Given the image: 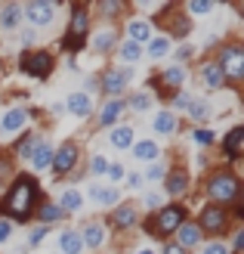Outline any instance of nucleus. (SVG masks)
Masks as SVG:
<instances>
[{"label": "nucleus", "mask_w": 244, "mask_h": 254, "mask_svg": "<svg viewBox=\"0 0 244 254\" xmlns=\"http://www.w3.org/2000/svg\"><path fill=\"white\" fill-rule=\"evenodd\" d=\"M124 112H127L124 96H121V99H105V103H102V109L96 112V127H102V130H111L114 124H121Z\"/></svg>", "instance_id": "obj_17"}, {"label": "nucleus", "mask_w": 244, "mask_h": 254, "mask_svg": "<svg viewBox=\"0 0 244 254\" xmlns=\"http://www.w3.org/2000/svg\"><path fill=\"white\" fill-rule=\"evenodd\" d=\"M105 226H111L114 233H133L139 230V223H143V217H139V205L136 201H121L118 208H111L108 220H102Z\"/></svg>", "instance_id": "obj_9"}, {"label": "nucleus", "mask_w": 244, "mask_h": 254, "mask_svg": "<svg viewBox=\"0 0 244 254\" xmlns=\"http://www.w3.org/2000/svg\"><path fill=\"white\" fill-rule=\"evenodd\" d=\"M164 174H167V168H164L161 161H155V164H148V168L143 171V180H148V183H161Z\"/></svg>", "instance_id": "obj_41"}, {"label": "nucleus", "mask_w": 244, "mask_h": 254, "mask_svg": "<svg viewBox=\"0 0 244 254\" xmlns=\"http://www.w3.org/2000/svg\"><path fill=\"white\" fill-rule=\"evenodd\" d=\"M124 180H127V186H130V189H139V186L146 183V180H143V174H139V171H127V177H124Z\"/></svg>", "instance_id": "obj_50"}, {"label": "nucleus", "mask_w": 244, "mask_h": 254, "mask_svg": "<svg viewBox=\"0 0 244 254\" xmlns=\"http://www.w3.org/2000/svg\"><path fill=\"white\" fill-rule=\"evenodd\" d=\"M204 195L210 198V205L235 208L241 201V177L232 168H213L204 177Z\"/></svg>", "instance_id": "obj_2"}, {"label": "nucleus", "mask_w": 244, "mask_h": 254, "mask_svg": "<svg viewBox=\"0 0 244 254\" xmlns=\"http://www.w3.org/2000/svg\"><path fill=\"white\" fill-rule=\"evenodd\" d=\"M41 183L34 174H16V180L6 186L3 198H0V217L9 223H28L34 217L37 205H41Z\"/></svg>", "instance_id": "obj_1"}, {"label": "nucleus", "mask_w": 244, "mask_h": 254, "mask_svg": "<svg viewBox=\"0 0 244 254\" xmlns=\"http://www.w3.org/2000/svg\"><path fill=\"white\" fill-rule=\"evenodd\" d=\"M201 254H232V251H229V242H223V239H213V242L201 245Z\"/></svg>", "instance_id": "obj_44"}, {"label": "nucleus", "mask_w": 244, "mask_h": 254, "mask_svg": "<svg viewBox=\"0 0 244 254\" xmlns=\"http://www.w3.org/2000/svg\"><path fill=\"white\" fill-rule=\"evenodd\" d=\"M105 177H108V186H114V183H121L124 177H127V168H124V164H108Z\"/></svg>", "instance_id": "obj_45"}, {"label": "nucleus", "mask_w": 244, "mask_h": 254, "mask_svg": "<svg viewBox=\"0 0 244 254\" xmlns=\"http://www.w3.org/2000/svg\"><path fill=\"white\" fill-rule=\"evenodd\" d=\"M56 68V56L49 50H25L19 56V71L28 74L34 81H47Z\"/></svg>", "instance_id": "obj_7"}, {"label": "nucleus", "mask_w": 244, "mask_h": 254, "mask_svg": "<svg viewBox=\"0 0 244 254\" xmlns=\"http://www.w3.org/2000/svg\"><path fill=\"white\" fill-rule=\"evenodd\" d=\"M192 143L201 146V149H210L216 143V133L207 130V127H192Z\"/></svg>", "instance_id": "obj_39"}, {"label": "nucleus", "mask_w": 244, "mask_h": 254, "mask_svg": "<svg viewBox=\"0 0 244 254\" xmlns=\"http://www.w3.org/2000/svg\"><path fill=\"white\" fill-rule=\"evenodd\" d=\"M49 230H53V226H37V230L28 236V248H37V245H41L44 242V239L49 236Z\"/></svg>", "instance_id": "obj_47"}, {"label": "nucleus", "mask_w": 244, "mask_h": 254, "mask_svg": "<svg viewBox=\"0 0 244 254\" xmlns=\"http://www.w3.org/2000/svg\"><path fill=\"white\" fill-rule=\"evenodd\" d=\"M136 254H158V251H155V248H139Z\"/></svg>", "instance_id": "obj_54"}, {"label": "nucleus", "mask_w": 244, "mask_h": 254, "mask_svg": "<svg viewBox=\"0 0 244 254\" xmlns=\"http://www.w3.org/2000/svg\"><path fill=\"white\" fill-rule=\"evenodd\" d=\"M151 127H155V133H161V136H173L179 130V118L173 115L170 109H161L155 115V121H151Z\"/></svg>", "instance_id": "obj_32"}, {"label": "nucleus", "mask_w": 244, "mask_h": 254, "mask_svg": "<svg viewBox=\"0 0 244 254\" xmlns=\"http://www.w3.org/2000/svg\"><path fill=\"white\" fill-rule=\"evenodd\" d=\"M133 143H136V130H133V124H124V121H121V124H114L111 130H108V146H111V149H118V152H121V149H130Z\"/></svg>", "instance_id": "obj_25"}, {"label": "nucleus", "mask_w": 244, "mask_h": 254, "mask_svg": "<svg viewBox=\"0 0 244 254\" xmlns=\"http://www.w3.org/2000/svg\"><path fill=\"white\" fill-rule=\"evenodd\" d=\"M56 205L65 211V217H68V214H78L84 208V192L74 189V186H68V189H62V195L56 198Z\"/></svg>", "instance_id": "obj_29"}, {"label": "nucleus", "mask_w": 244, "mask_h": 254, "mask_svg": "<svg viewBox=\"0 0 244 254\" xmlns=\"http://www.w3.org/2000/svg\"><path fill=\"white\" fill-rule=\"evenodd\" d=\"M87 198L93 201L96 208H118L121 205V192H118V186H108V183H90L87 189ZM84 198V201H87Z\"/></svg>", "instance_id": "obj_14"}, {"label": "nucleus", "mask_w": 244, "mask_h": 254, "mask_svg": "<svg viewBox=\"0 0 244 254\" xmlns=\"http://www.w3.org/2000/svg\"><path fill=\"white\" fill-rule=\"evenodd\" d=\"M108 171V158L105 155H93L90 158V177H105Z\"/></svg>", "instance_id": "obj_43"}, {"label": "nucleus", "mask_w": 244, "mask_h": 254, "mask_svg": "<svg viewBox=\"0 0 244 254\" xmlns=\"http://www.w3.org/2000/svg\"><path fill=\"white\" fill-rule=\"evenodd\" d=\"M59 254H84V242L78 230H62L59 233Z\"/></svg>", "instance_id": "obj_33"}, {"label": "nucleus", "mask_w": 244, "mask_h": 254, "mask_svg": "<svg viewBox=\"0 0 244 254\" xmlns=\"http://www.w3.org/2000/svg\"><path fill=\"white\" fill-rule=\"evenodd\" d=\"M229 251H232V254H241L244 251V226H235L232 242H229Z\"/></svg>", "instance_id": "obj_46"}, {"label": "nucleus", "mask_w": 244, "mask_h": 254, "mask_svg": "<svg viewBox=\"0 0 244 254\" xmlns=\"http://www.w3.org/2000/svg\"><path fill=\"white\" fill-rule=\"evenodd\" d=\"M164 192H167V198H179V195H186L189 192V186H192V177H189V171L186 168H167V174H164Z\"/></svg>", "instance_id": "obj_16"}, {"label": "nucleus", "mask_w": 244, "mask_h": 254, "mask_svg": "<svg viewBox=\"0 0 244 254\" xmlns=\"http://www.w3.org/2000/svg\"><path fill=\"white\" fill-rule=\"evenodd\" d=\"M90 25H93V19H90V6L84 3H74L71 12H68V25H65V34H62L59 47L65 50L68 56H78L81 50H87V37H90Z\"/></svg>", "instance_id": "obj_4"}, {"label": "nucleus", "mask_w": 244, "mask_h": 254, "mask_svg": "<svg viewBox=\"0 0 244 254\" xmlns=\"http://www.w3.org/2000/svg\"><path fill=\"white\" fill-rule=\"evenodd\" d=\"M130 78H133V71L130 68H121V65H114V68H105L99 74V90L105 93L108 99H121L124 96V90L130 87Z\"/></svg>", "instance_id": "obj_10"}, {"label": "nucleus", "mask_w": 244, "mask_h": 254, "mask_svg": "<svg viewBox=\"0 0 244 254\" xmlns=\"http://www.w3.org/2000/svg\"><path fill=\"white\" fill-rule=\"evenodd\" d=\"M19 44H22V50H28V47L34 44V31H31V28H25V31L19 34Z\"/></svg>", "instance_id": "obj_52"}, {"label": "nucleus", "mask_w": 244, "mask_h": 254, "mask_svg": "<svg viewBox=\"0 0 244 254\" xmlns=\"http://www.w3.org/2000/svg\"><path fill=\"white\" fill-rule=\"evenodd\" d=\"M213 62L220 65L226 84H241L244 81V44H238V41L220 44V53H216Z\"/></svg>", "instance_id": "obj_5"}, {"label": "nucleus", "mask_w": 244, "mask_h": 254, "mask_svg": "<svg viewBox=\"0 0 244 254\" xmlns=\"http://www.w3.org/2000/svg\"><path fill=\"white\" fill-rule=\"evenodd\" d=\"M143 53H148L151 59H164L167 53H170V41H167L164 34H158V37H151V41L146 44V50Z\"/></svg>", "instance_id": "obj_36"}, {"label": "nucleus", "mask_w": 244, "mask_h": 254, "mask_svg": "<svg viewBox=\"0 0 244 254\" xmlns=\"http://www.w3.org/2000/svg\"><path fill=\"white\" fill-rule=\"evenodd\" d=\"M223 158L226 161H238L241 158V149H244V124H235L232 130L223 136Z\"/></svg>", "instance_id": "obj_22"}, {"label": "nucleus", "mask_w": 244, "mask_h": 254, "mask_svg": "<svg viewBox=\"0 0 244 254\" xmlns=\"http://www.w3.org/2000/svg\"><path fill=\"white\" fill-rule=\"evenodd\" d=\"M146 208H148V211L164 208V195H158V192H146Z\"/></svg>", "instance_id": "obj_49"}, {"label": "nucleus", "mask_w": 244, "mask_h": 254, "mask_svg": "<svg viewBox=\"0 0 244 254\" xmlns=\"http://www.w3.org/2000/svg\"><path fill=\"white\" fill-rule=\"evenodd\" d=\"M78 233H81L84 251H99V248H105V242H108V226L102 220H87Z\"/></svg>", "instance_id": "obj_13"}, {"label": "nucleus", "mask_w": 244, "mask_h": 254, "mask_svg": "<svg viewBox=\"0 0 244 254\" xmlns=\"http://www.w3.org/2000/svg\"><path fill=\"white\" fill-rule=\"evenodd\" d=\"M195 223H198V230L204 233V239L207 236H213V239H223L229 230H232V214H229V208H220V205H204L201 211H198V217H195Z\"/></svg>", "instance_id": "obj_6"}, {"label": "nucleus", "mask_w": 244, "mask_h": 254, "mask_svg": "<svg viewBox=\"0 0 244 254\" xmlns=\"http://www.w3.org/2000/svg\"><path fill=\"white\" fill-rule=\"evenodd\" d=\"M198 81H201V87L204 90H226V78H223V71H220V65H216L213 59H204L201 62V68H198Z\"/></svg>", "instance_id": "obj_20"}, {"label": "nucleus", "mask_w": 244, "mask_h": 254, "mask_svg": "<svg viewBox=\"0 0 244 254\" xmlns=\"http://www.w3.org/2000/svg\"><path fill=\"white\" fill-rule=\"evenodd\" d=\"M124 103H127V109H130V112H148L155 99H151V93H148V90H136V93L127 96Z\"/></svg>", "instance_id": "obj_35"}, {"label": "nucleus", "mask_w": 244, "mask_h": 254, "mask_svg": "<svg viewBox=\"0 0 244 254\" xmlns=\"http://www.w3.org/2000/svg\"><path fill=\"white\" fill-rule=\"evenodd\" d=\"M186 112H189V118L195 124H201V121H207V115H210V103H207V99H195V96H192V103H189Z\"/></svg>", "instance_id": "obj_37"}, {"label": "nucleus", "mask_w": 244, "mask_h": 254, "mask_svg": "<svg viewBox=\"0 0 244 254\" xmlns=\"http://www.w3.org/2000/svg\"><path fill=\"white\" fill-rule=\"evenodd\" d=\"M213 9H216V6L210 3V0H192V3H186L183 12H186L189 19H195V16H207V12H213Z\"/></svg>", "instance_id": "obj_40"}, {"label": "nucleus", "mask_w": 244, "mask_h": 254, "mask_svg": "<svg viewBox=\"0 0 244 254\" xmlns=\"http://www.w3.org/2000/svg\"><path fill=\"white\" fill-rule=\"evenodd\" d=\"M12 180H16V161L9 152H0V189H6Z\"/></svg>", "instance_id": "obj_34"}, {"label": "nucleus", "mask_w": 244, "mask_h": 254, "mask_svg": "<svg viewBox=\"0 0 244 254\" xmlns=\"http://www.w3.org/2000/svg\"><path fill=\"white\" fill-rule=\"evenodd\" d=\"M96 12L105 16V19H121L127 12V6L121 3V0H105V3H96Z\"/></svg>", "instance_id": "obj_38"}, {"label": "nucleus", "mask_w": 244, "mask_h": 254, "mask_svg": "<svg viewBox=\"0 0 244 254\" xmlns=\"http://www.w3.org/2000/svg\"><path fill=\"white\" fill-rule=\"evenodd\" d=\"M9 236H12V223H9L6 217H0V245H3Z\"/></svg>", "instance_id": "obj_51"}, {"label": "nucleus", "mask_w": 244, "mask_h": 254, "mask_svg": "<svg viewBox=\"0 0 244 254\" xmlns=\"http://www.w3.org/2000/svg\"><path fill=\"white\" fill-rule=\"evenodd\" d=\"M65 109L74 118H90L93 115V99H90V93H84V90H74V93L65 96Z\"/></svg>", "instance_id": "obj_24"}, {"label": "nucleus", "mask_w": 244, "mask_h": 254, "mask_svg": "<svg viewBox=\"0 0 244 254\" xmlns=\"http://www.w3.org/2000/svg\"><path fill=\"white\" fill-rule=\"evenodd\" d=\"M53 152H56V146L49 143L47 136H41L37 146H34V152H31V158H28V164L34 171H49V164H53Z\"/></svg>", "instance_id": "obj_23"}, {"label": "nucleus", "mask_w": 244, "mask_h": 254, "mask_svg": "<svg viewBox=\"0 0 244 254\" xmlns=\"http://www.w3.org/2000/svg\"><path fill=\"white\" fill-rule=\"evenodd\" d=\"M87 47L93 50V53H99V56L114 53V47H118V28H96V31H90Z\"/></svg>", "instance_id": "obj_18"}, {"label": "nucleus", "mask_w": 244, "mask_h": 254, "mask_svg": "<svg viewBox=\"0 0 244 254\" xmlns=\"http://www.w3.org/2000/svg\"><path fill=\"white\" fill-rule=\"evenodd\" d=\"M114 56H118V62H124V65H136L139 59H143L146 53H143V47L139 44H133V41H118V47H114Z\"/></svg>", "instance_id": "obj_31"}, {"label": "nucleus", "mask_w": 244, "mask_h": 254, "mask_svg": "<svg viewBox=\"0 0 244 254\" xmlns=\"http://www.w3.org/2000/svg\"><path fill=\"white\" fill-rule=\"evenodd\" d=\"M34 217L41 220V226H53V223H62V220H65V211L56 205V198H41V205H37Z\"/></svg>", "instance_id": "obj_26"}, {"label": "nucleus", "mask_w": 244, "mask_h": 254, "mask_svg": "<svg viewBox=\"0 0 244 254\" xmlns=\"http://www.w3.org/2000/svg\"><path fill=\"white\" fill-rule=\"evenodd\" d=\"M192 56H195V47H189V44H179V47H176V65L189 62Z\"/></svg>", "instance_id": "obj_48"}, {"label": "nucleus", "mask_w": 244, "mask_h": 254, "mask_svg": "<svg viewBox=\"0 0 244 254\" xmlns=\"http://www.w3.org/2000/svg\"><path fill=\"white\" fill-rule=\"evenodd\" d=\"M124 31H127V41H133V44H139V47H146L151 37H155V22L151 19H127V25H124Z\"/></svg>", "instance_id": "obj_19"}, {"label": "nucleus", "mask_w": 244, "mask_h": 254, "mask_svg": "<svg viewBox=\"0 0 244 254\" xmlns=\"http://www.w3.org/2000/svg\"><path fill=\"white\" fill-rule=\"evenodd\" d=\"M161 28H164V37L167 41H186V37L192 34V19L186 16L179 6H170L161 12Z\"/></svg>", "instance_id": "obj_11"}, {"label": "nucleus", "mask_w": 244, "mask_h": 254, "mask_svg": "<svg viewBox=\"0 0 244 254\" xmlns=\"http://www.w3.org/2000/svg\"><path fill=\"white\" fill-rule=\"evenodd\" d=\"M28 118H31V112L25 109V106H12V109H6L3 115H0V136L22 133L25 124H28Z\"/></svg>", "instance_id": "obj_15"}, {"label": "nucleus", "mask_w": 244, "mask_h": 254, "mask_svg": "<svg viewBox=\"0 0 244 254\" xmlns=\"http://www.w3.org/2000/svg\"><path fill=\"white\" fill-rule=\"evenodd\" d=\"M22 3H3L0 6V31L3 34H12V31H19V25H22Z\"/></svg>", "instance_id": "obj_27"}, {"label": "nucleus", "mask_w": 244, "mask_h": 254, "mask_svg": "<svg viewBox=\"0 0 244 254\" xmlns=\"http://www.w3.org/2000/svg\"><path fill=\"white\" fill-rule=\"evenodd\" d=\"M130 152H133L136 161H146V164H155L161 158V146L155 143V139H136V143L130 146Z\"/></svg>", "instance_id": "obj_28"}, {"label": "nucleus", "mask_w": 244, "mask_h": 254, "mask_svg": "<svg viewBox=\"0 0 244 254\" xmlns=\"http://www.w3.org/2000/svg\"><path fill=\"white\" fill-rule=\"evenodd\" d=\"M37 139H41V133H34V130H22V136L16 139V146H12V161L22 158V161H28L31 158V152L37 146Z\"/></svg>", "instance_id": "obj_30"}, {"label": "nucleus", "mask_w": 244, "mask_h": 254, "mask_svg": "<svg viewBox=\"0 0 244 254\" xmlns=\"http://www.w3.org/2000/svg\"><path fill=\"white\" fill-rule=\"evenodd\" d=\"M161 254H189V251H183V248H179L176 242H167V245L161 248Z\"/></svg>", "instance_id": "obj_53"}, {"label": "nucleus", "mask_w": 244, "mask_h": 254, "mask_svg": "<svg viewBox=\"0 0 244 254\" xmlns=\"http://www.w3.org/2000/svg\"><path fill=\"white\" fill-rule=\"evenodd\" d=\"M173 242L183 248V251H192V248H201V245H204V233L198 230L195 220H186V223L173 233Z\"/></svg>", "instance_id": "obj_21"}, {"label": "nucleus", "mask_w": 244, "mask_h": 254, "mask_svg": "<svg viewBox=\"0 0 244 254\" xmlns=\"http://www.w3.org/2000/svg\"><path fill=\"white\" fill-rule=\"evenodd\" d=\"M78 164H81V146L74 143V139H65L62 146H56L53 152V164H49V171H53L56 180H65L68 174L78 171Z\"/></svg>", "instance_id": "obj_8"}, {"label": "nucleus", "mask_w": 244, "mask_h": 254, "mask_svg": "<svg viewBox=\"0 0 244 254\" xmlns=\"http://www.w3.org/2000/svg\"><path fill=\"white\" fill-rule=\"evenodd\" d=\"M186 220H189V208L183 201H167L164 208H158L155 214H148V217L139 223V230L148 233L151 239H170Z\"/></svg>", "instance_id": "obj_3"}, {"label": "nucleus", "mask_w": 244, "mask_h": 254, "mask_svg": "<svg viewBox=\"0 0 244 254\" xmlns=\"http://www.w3.org/2000/svg\"><path fill=\"white\" fill-rule=\"evenodd\" d=\"M22 16L28 19L31 31L47 28V25H53V19H56V3L53 0H31L28 6H22Z\"/></svg>", "instance_id": "obj_12"}, {"label": "nucleus", "mask_w": 244, "mask_h": 254, "mask_svg": "<svg viewBox=\"0 0 244 254\" xmlns=\"http://www.w3.org/2000/svg\"><path fill=\"white\" fill-rule=\"evenodd\" d=\"M189 103H192V96L189 93H183V90H176V93H170V112H173V115H176V112H186L189 109Z\"/></svg>", "instance_id": "obj_42"}]
</instances>
